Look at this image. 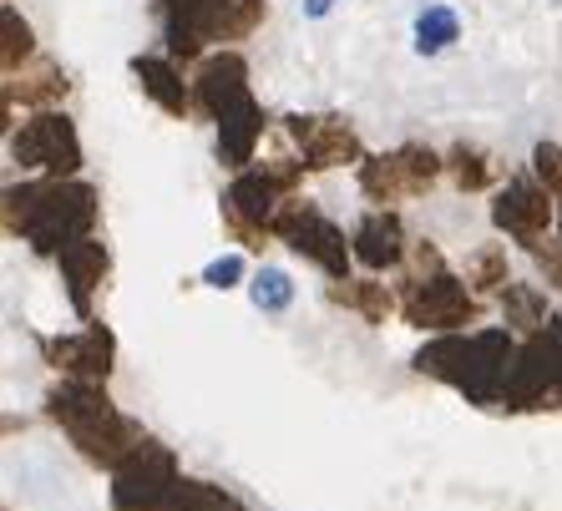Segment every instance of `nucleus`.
<instances>
[{"label": "nucleus", "mask_w": 562, "mask_h": 511, "mask_svg": "<svg viewBox=\"0 0 562 511\" xmlns=\"http://www.w3.org/2000/svg\"><path fill=\"white\" fill-rule=\"evenodd\" d=\"M172 491H178V466L162 446L137 441L117 461V486H112V507L117 511H168Z\"/></svg>", "instance_id": "nucleus-6"}, {"label": "nucleus", "mask_w": 562, "mask_h": 511, "mask_svg": "<svg viewBox=\"0 0 562 511\" xmlns=\"http://www.w3.org/2000/svg\"><path fill=\"white\" fill-rule=\"evenodd\" d=\"M467 274H471V284H476V288H502V284H507V249L471 253Z\"/></svg>", "instance_id": "nucleus-27"}, {"label": "nucleus", "mask_w": 562, "mask_h": 511, "mask_svg": "<svg viewBox=\"0 0 562 511\" xmlns=\"http://www.w3.org/2000/svg\"><path fill=\"white\" fill-rule=\"evenodd\" d=\"M507 400L517 410H562V344L552 340H532L507 381Z\"/></svg>", "instance_id": "nucleus-10"}, {"label": "nucleus", "mask_w": 562, "mask_h": 511, "mask_svg": "<svg viewBox=\"0 0 562 511\" xmlns=\"http://www.w3.org/2000/svg\"><path fill=\"white\" fill-rule=\"evenodd\" d=\"M492 218H497L502 234H512L517 243L537 249L542 234H548V224H552V193L548 188H537V183H527V178H517V183H507V193L497 197Z\"/></svg>", "instance_id": "nucleus-13"}, {"label": "nucleus", "mask_w": 562, "mask_h": 511, "mask_svg": "<svg viewBox=\"0 0 562 511\" xmlns=\"http://www.w3.org/2000/svg\"><path fill=\"white\" fill-rule=\"evenodd\" d=\"M0 26H5V71H15V66H26L31 52H36V46H31V26L11 11V5L0 11Z\"/></svg>", "instance_id": "nucleus-25"}, {"label": "nucleus", "mask_w": 562, "mask_h": 511, "mask_svg": "<svg viewBox=\"0 0 562 511\" xmlns=\"http://www.w3.org/2000/svg\"><path fill=\"white\" fill-rule=\"evenodd\" d=\"M355 259L370 263V269H391V263L406 259L401 218H395V213H370L366 224L355 228Z\"/></svg>", "instance_id": "nucleus-17"}, {"label": "nucleus", "mask_w": 562, "mask_h": 511, "mask_svg": "<svg viewBox=\"0 0 562 511\" xmlns=\"http://www.w3.org/2000/svg\"><path fill=\"white\" fill-rule=\"evenodd\" d=\"M507 325H542V299L522 284H507Z\"/></svg>", "instance_id": "nucleus-28"}, {"label": "nucleus", "mask_w": 562, "mask_h": 511, "mask_svg": "<svg viewBox=\"0 0 562 511\" xmlns=\"http://www.w3.org/2000/svg\"><path fill=\"white\" fill-rule=\"evenodd\" d=\"M238 274H244V259H238V253H223V259H213L209 269H203V284L209 288H234Z\"/></svg>", "instance_id": "nucleus-30"}, {"label": "nucleus", "mask_w": 562, "mask_h": 511, "mask_svg": "<svg viewBox=\"0 0 562 511\" xmlns=\"http://www.w3.org/2000/svg\"><path fill=\"white\" fill-rule=\"evenodd\" d=\"M263 137V112L259 102L244 106V112H234V117L218 122V152L228 168H244V162H254V147H259Z\"/></svg>", "instance_id": "nucleus-19"}, {"label": "nucleus", "mask_w": 562, "mask_h": 511, "mask_svg": "<svg viewBox=\"0 0 562 511\" xmlns=\"http://www.w3.org/2000/svg\"><path fill=\"white\" fill-rule=\"evenodd\" d=\"M329 5H335V0H304V15H310V21H319V15H329Z\"/></svg>", "instance_id": "nucleus-31"}, {"label": "nucleus", "mask_w": 562, "mask_h": 511, "mask_svg": "<svg viewBox=\"0 0 562 511\" xmlns=\"http://www.w3.org/2000/svg\"><path fill=\"white\" fill-rule=\"evenodd\" d=\"M61 274H66V288H71V304L87 315V309H92V288L106 279V249L92 234L77 238V243H66L61 249Z\"/></svg>", "instance_id": "nucleus-16"}, {"label": "nucleus", "mask_w": 562, "mask_h": 511, "mask_svg": "<svg viewBox=\"0 0 562 511\" xmlns=\"http://www.w3.org/2000/svg\"><path fill=\"white\" fill-rule=\"evenodd\" d=\"M198 106L209 112L213 122L234 117L244 106H254L249 96V61L238 52H218L198 66Z\"/></svg>", "instance_id": "nucleus-12"}, {"label": "nucleus", "mask_w": 562, "mask_h": 511, "mask_svg": "<svg viewBox=\"0 0 562 511\" xmlns=\"http://www.w3.org/2000/svg\"><path fill=\"white\" fill-rule=\"evenodd\" d=\"M46 354L56 360V370H66L71 381H106L112 370V334L102 325L81 329V334H66V340H52Z\"/></svg>", "instance_id": "nucleus-15"}, {"label": "nucleus", "mask_w": 562, "mask_h": 511, "mask_svg": "<svg viewBox=\"0 0 562 511\" xmlns=\"http://www.w3.org/2000/svg\"><path fill=\"white\" fill-rule=\"evenodd\" d=\"M168 511H234V507H228V501H223L213 486H203V481H178V491H172Z\"/></svg>", "instance_id": "nucleus-26"}, {"label": "nucleus", "mask_w": 562, "mask_h": 511, "mask_svg": "<svg viewBox=\"0 0 562 511\" xmlns=\"http://www.w3.org/2000/svg\"><path fill=\"white\" fill-rule=\"evenodd\" d=\"M441 168L446 162L436 158L431 147L406 143V147H395V152H385V158H366L360 188H366L370 203H401V197H411V193H426Z\"/></svg>", "instance_id": "nucleus-7"}, {"label": "nucleus", "mask_w": 562, "mask_h": 511, "mask_svg": "<svg viewBox=\"0 0 562 511\" xmlns=\"http://www.w3.org/2000/svg\"><path fill=\"white\" fill-rule=\"evenodd\" d=\"M11 158L21 168H41L52 178H66V172L81 168V143L77 127L66 112H41V117L21 122V132H11Z\"/></svg>", "instance_id": "nucleus-8"}, {"label": "nucleus", "mask_w": 562, "mask_h": 511, "mask_svg": "<svg viewBox=\"0 0 562 511\" xmlns=\"http://www.w3.org/2000/svg\"><path fill=\"white\" fill-rule=\"evenodd\" d=\"M52 416L61 420L66 435H71L87 456L106 461V466H117V461L127 456L137 441H143V435H137V425H132V420H122L117 410H112L102 381H71V385H61V390L52 395Z\"/></svg>", "instance_id": "nucleus-3"}, {"label": "nucleus", "mask_w": 562, "mask_h": 511, "mask_svg": "<svg viewBox=\"0 0 562 511\" xmlns=\"http://www.w3.org/2000/svg\"><path fill=\"white\" fill-rule=\"evenodd\" d=\"M263 21V0H162V31L168 52L193 61L203 46L249 36Z\"/></svg>", "instance_id": "nucleus-4"}, {"label": "nucleus", "mask_w": 562, "mask_h": 511, "mask_svg": "<svg viewBox=\"0 0 562 511\" xmlns=\"http://www.w3.org/2000/svg\"><path fill=\"white\" fill-rule=\"evenodd\" d=\"M457 36H461V21H457V11H451V5H426V11L416 15V52L420 56L446 52Z\"/></svg>", "instance_id": "nucleus-22"}, {"label": "nucleus", "mask_w": 562, "mask_h": 511, "mask_svg": "<svg viewBox=\"0 0 562 511\" xmlns=\"http://www.w3.org/2000/svg\"><path fill=\"white\" fill-rule=\"evenodd\" d=\"M289 299H294V284H289L284 269H259V279H254V304H259L263 315H284Z\"/></svg>", "instance_id": "nucleus-24"}, {"label": "nucleus", "mask_w": 562, "mask_h": 511, "mask_svg": "<svg viewBox=\"0 0 562 511\" xmlns=\"http://www.w3.org/2000/svg\"><path fill=\"white\" fill-rule=\"evenodd\" d=\"M446 168H451L457 188H467V193H482V188H492L502 178V162L492 158V152H482V147H467V143H457L446 152Z\"/></svg>", "instance_id": "nucleus-21"}, {"label": "nucleus", "mask_w": 562, "mask_h": 511, "mask_svg": "<svg viewBox=\"0 0 562 511\" xmlns=\"http://www.w3.org/2000/svg\"><path fill=\"white\" fill-rule=\"evenodd\" d=\"M300 172H304V162H289V168L263 162L259 172H238L234 188H228V197H223V218H228V228L244 234L249 243L263 238V234H274V218H279V208H284V193L300 183Z\"/></svg>", "instance_id": "nucleus-5"}, {"label": "nucleus", "mask_w": 562, "mask_h": 511, "mask_svg": "<svg viewBox=\"0 0 562 511\" xmlns=\"http://www.w3.org/2000/svg\"><path fill=\"white\" fill-rule=\"evenodd\" d=\"M329 299L360 309L370 325H380V319L391 315V294H385V284H350V279H340V284L329 288Z\"/></svg>", "instance_id": "nucleus-23"}, {"label": "nucleus", "mask_w": 562, "mask_h": 511, "mask_svg": "<svg viewBox=\"0 0 562 511\" xmlns=\"http://www.w3.org/2000/svg\"><path fill=\"white\" fill-rule=\"evenodd\" d=\"M532 168H537V178H542V188H548L552 197H562V147L558 143H542L532 152Z\"/></svg>", "instance_id": "nucleus-29"}, {"label": "nucleus", "mask_w": 562, "mask_h": 511, "mask_svg": "<svg viewBox=\"0 0 562 511\" xmlns=\"http://www.w3.org/2000/svg\"><path fill=\"white\" fill-rule=\"evenodd\" d=\"M274 234L284 238L294 253H304L310 263H319L329 279H345V269H350L355 249H345V234L329 224L325 213H314L310 203H284L279 218H274Z\"/></svg>", "instance_id": "nucleus-9"}, {"label": "nucleus", "mask_w": 562, "mask_h": 511, "mask_svg": "<svg viewBox=\"0 0 562 511\" xmlns=\"http://www.w3.org/2000/svg\"><path fill=\"white\" fill-rule=\"evenodd\" d=\"M132 71H137V81H143V92L153 96L162 112H172V117H188V106H193V96H188L183 77H178V66L162 61V56H137L132 61Z\"/></svg>", "instance_id": "nucleus-18"}, {"label": "nucleus", "mask_w": 562, "mask_h": 511, "mask_svg": "<svg viewBox=\"0 0 562 511\" xmlns=\"http://www.w3.org/2000/svg\"><path fill=\"white\" fill-rule=\"evenodd\" d=\"M289 132L304 147V168H340L360 162V137L340 117H289Z\"/></svg>", "instance_id": "nucleus-14"}, {"label": "nucleus", "mask_w": 562, "mask_h": 511, "mask_svg": "<svg viewBox=\"0 0 562 511\" xmlns=\"http://www.w3.org/2000/svg\"><path fill=\"white\" fill-rule=\"evenodd\" d=\"M61 92H66V77H61V66H52V61L5 71V102H15V96H21L26 106H46V102H56Z\"/></svg>", "instance_id": "nucleus-20"}, {"label": "nucleus", "mask_w": 562, "mask_h": 511, "mask_svg": "<svg viewBox=\"0 0 562 511\" xmlns=\"http://www.w3.org/2000/svg\"><path fill=\"white\" fill-rule=\"evenodd\" d=\"M97 224V193L87 183H31L5 193V228L26 234L31 249L41 253H61L66 243L87 238Z\"/></svg>", "instance_id": "nucleus-1"}, {"label": "nucleus", "mask_w": 562, "mask_h": 511, "mask_svg": "<svg viewBox=\"0 0 562 511\" xmlns=\"http://www.w3.org/2000/svg\"><path fill=\"white\" fill-rule=\"evenodd\" d=\"M420 375H441L457 390H467L476 406H492V400H507V381H512V340L486 329V334H446L431 350H420L416 360Z\"/></svg>", "instance_id": "nucleus-2"}, {"label": "nucleus", "mask_w": 562, "mask_h": 511, "mask_svg": "<svg viewBox=\"0 0 562 511\" xmlns=\"http://www.w3.org/2000/svg\"><path fill=\"white\" fill-rule=\"evenodd\" d=\"M406 319L420 329H461L476 319V304H471L467 284L446 274H426V279H411V294H406Z\"/></svg>", "instance_id": "nucleus-11"}]
</instances>
